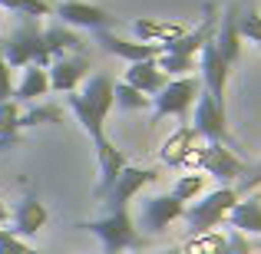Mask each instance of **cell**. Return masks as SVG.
Instances as JSON below:
<instances>
[{"instance_id": "obj_1", "label": "cell", "mask_w": 261, "mask_h": 254, "mask_svg": "<svg viewBox=\"0 0 261 254\" xmlns=\"http://www.w3.org/2000/svg\"><path fill=\"white\" fill-rule=\"evenodd\" d=\"M113 79L102 73V76H86V86L80 93L70 96V106L76 112V119L83 122V129L89 132V139H102V119L113 109Z\"/></svg>"}, {"instance_id": "obj_2", "label": "cell", "mask_w": 261, "mask_h": 254, "mask_svg": "<svg viewBox=\"0 0 261 254\" xmlns=\"http://www.w3.org/2000/svg\"><path fill=\"white\" fill-rule=\"evenodd\" d=\"M238 205V191L235 188H218L212 191L208 198H202V202H195L192 208H185V221H189V231L192 235H208V231H215L218 224L228 218V211Z\"/></svg>"}, {"instance_id": "obj_3", "label": "cell", "mask_w": 261, "mask_h": 254, "mask_svg": "<svg viewBox=\"0 0 261 254\" xmlns=\"http://www.w3.org/2000/svg\"><path fill=\"white\" fill-rule=\"evenodd\" d=\"M83 228L93 231V235L99 238V241H102V251H106V254H122V251H129V248H136V244H139L136 224H133V218H129L126 208L109 211L106 218H99V221H89V224H83Z\"/></svg>"}, {"instance_id": "obj_4", "label": "cell", "mask_w": 261, "mask_h": 254, "mask_svg": "<svg viewBox=\"0 0 261 254\" xmlns=\"http://www.w3.org/2000/svg\"><path fill=\"white\" fill-rule=\"evenodd\" d=\"M198 93H202V83L195 76H182V79H169L159 93L152 96V109L155 119H166V116H185L192 106H195Z\"/></svg>"}, {"instance_id": "obj_5", "label": "cell", "mask_w": 261, "mask_h": 254, "mask_svg": "<svg viewBox=\"0 0 261 254\" xmlns=\"http://www.w3.org/2000/svg\"><path fill=\"white\" fill-rule=\"evenodd\" d=\"M83 40H80V33H73V26L60 23V26H50V30L40 33V57L33 66H40V70H46V66L53 63V60L66 57V53H83Z\"/></svg>"}, {"instance_id": "obj_6", "label": "cell", "mask_w": 261, "mask_h": 254, "mask_svg": "<svg viewBox=\"0 0 261 254\" xmlns=\"http://www.w3.org/2000/svg\"><path fill=\"white\" fill-rule=\"evenodd\" d=\"M33 20L37 17H30V23L23 30H17L7 43H0V57L7 60L10 70H23V66L37 63V57H40V30Z\"/></svg>"}, {"instance_id": "obj_7", "label": "cell", "mask_w": 261, "mask_h": 254, "mask_svg": "<svg viewBox=\"0 0 261 254\" xmlns=\"http://www.w3.org/2000/svg\"><path fill=\"white\" fill-rule=\"evenodd\" d=\"M198 70H202V83H205V93L212 96L215 102L225 106V83H228V73L231 66L222 60V53L215 50V37L198 50Z\"/></svg>"}, {"instance_id": "obj_8", "label": "cell", "mask_w": 261, "mask_h": 254, "mask_svg": "<svg viewBox=\"0 0 261 254\" xmlns=\"http://www.w3.org/2000/svg\"><path fill=\"white\" fill-rule=\"evenodd\" d=\"M195 135H202V139L208 142H225L228 139V119H225V106L222 102H215L208 93L198 96L195 99Z\"/></svg>"}, {"instance_id": "obj_9", "label": "cell", "mask_w": 261, "mask_h": 254, "mask_svg": "<svg viewBox=\"0 0 261 254\" xmlns=\"http://www.w3.org/2000/svg\"><path fill=\"white\" fill-rule=\"evenodd\" d=\"M86 76H89V60L83 53H66V57L53 60L50 73H46L53 93H76V86L83 83Z\"/></svg>"}, {"instance_id": "obj_10", "label": "cell", "mask_w": 261, "mask_h": 254, "mask_svg": "<svg viewBox=\"0 0 261 254\" xmlns=\"http://www.w3.org/2000/svg\"><path fill=\"white\" fill-rule=\"evenodd\" d=\"M185 215V205L178 202V198L169 191V195H152L146 198V205H142V228L149 231V235H159V231H166L172 221Z\"/></svg>"}, {"instance_id": "obj_11", "label": "cell", "mask_w": 261, "mask_h": 254, "mask_svg": "<svg viewBox=\"0 0 261 254\" xmlns=\"http://www.w3.org/2000/svg\"><path fill=\"white\" fill-rule=\"evenodd\" d=\"M53 13H57L66 26H86V30H109V26H113V17H109L102 7L83 4V0H63V4H53Z\"/></svg>"}, {"instance_id": "obj_12", "label": "cell", "mask_w": 261, "mask_h": 254, "mask_svg": "<svg viewBox=\"0 0 261 254\" xmlns=\"http://www.w3.org/2000/svg\"><path fill=\"white\" fill-rule=\"evenodd\" d=\"M96 33V43L102 46L106 53H113V57L126 60V63H142V60H155L162 53V43H129V40L116 37L113 30H93Z\"/></svg>"}, {"instance_id": "obj_13", "label": "cell", "mask_w": 261, "mask_h": 254, "mask_svg": "<svg viewBox=\"0 0 261 254\" xmlns=\"http://www.w3.org/2000/svg\"><path fill=\"white\" fill-rule=\"evenodd\" d=\"M152 178H155V172L139 168V165H126V168L119 172V178H116V185L109 188V195H106L109 211L126 208L129 198H136V195H139V188H146V185L152 182Z\"/></svg>"}, {"instance_id": "obj_14", "label": "cell", "mask_w": 261, "mask_h": 254, "mask_svg": "<svg viewBox=\"0 0 261 254\" xmlns=\"http://www.w3.org/2000/svg\"><path fill=\"white\" fill-rule=\"evenodd\" d=\"M202 168L208 172L212 178H218V182H231V178H238V175L248 172V168H245V162L238 159L225 142H208V146H205Z\"/></svg>"}, {"instance_id": "obj_15", "label": "cell", "mask_w": 261, "mask_h": 254, "mask_svg": "<svg viewBox=\"0 0 261 254\" xmlns=\"http://www.w3.org/2000/svg\"><path fill=\"white\" fill-rule=\"evenodd\" d=\"M93 146H96V159H99V185H96V198H106L109 188L116 185V178H119V172L129 165V159L106 139V135L96 139Z\"/></svg>"}, {"instance_id": "obj_16", "label": "cell", "mask_w": 261, "mask_h": 254, "mask_svg": "<svg viewBox=\"0 0 261 254\" xmlns=\"http://www.w3.org/2000/svg\"><path fill=\"white\" fill-rule=\"evenodd\" d=\"M215 50L222 53V60L228 66H235L238 57H242V33H238V7L235 4H228V7H225V13L218 17Z\"/></svg>"}, {"instance_id": "obj_17", "label": "cell", "mask_w": 261, "mask_h": 254, "mask_svg": "<svg viewBox=\"0 0 261 254\" xmlns=\"http://www.w3.org/2000/svg\"><path fill=\"white\" fill-rule=\"evenodd\" d=\"M46 221H50L46 208L33 195H27L23 202L17 205V211H13V235H17V238H33Z\"/></svg>"}, {"instance_id": "obj_18", "label": "cell", "mask_w": 261, "mask_h": 254, "mask_svg": "<svg viewBox=\"0 0 261 254\" xmlns=\"http://www.w3.org/2000/svg\"><path fill=\"white\" fill-rule=\"evenodd\" d=\"M122 83L136 86L139 93H146V96H155L162 86L169 83V76L155 66V60H142V63H129L126 79H122Z\"/></svg>"}, {"instance_id": "obj_19", "label": "cell", "mask_w": 261, "mask_h": 254, "mask_svg": "<svg viewBox=\"0 0 261 254\" xmlns=\"http://www.w3.org/2000/svg\"><path fill=\"white\" fill-rule=\"evenodd\" d=\"M225 221L238 231V235H258L261 238V198H248V202H238L228 211Z\"/></svg>"}, {"instance_id": "obj_20", "label": "cell", "mask_w": 261, "mask_h": 254, "mask_svg": "<svg viewBox=\"0 0 261 254\" xmlns=\"http://www.w3.org/2000/svg\"><path fill=\"white\" fill-rule=\"evenodd\" d=\"M133 30L142 43H172V40L189 33L182 23H159V20H136Z\"/></svg>"}, {"instance_id": "obj_21", "label": "cell", "mask_w": 261, "mask_h": 254, "mask_svg": "<svg viewBox=\"0 0 261 254\" xmlns=\"http://www.w3.org/2000/svg\"><path fill=\"white\" fill-rule=\"evenodd\" d=\"M50 93V79H46V70H40V66H23V79H20V86H13V99L17 102H33L40 99V96Z\"/></svg>"}, {"instance_id": "obj_22", "label": "cell", "mask_w": 261, "mask_h": 254, "mask_svg": "<svg viewBox=\"0 0 261 254\" xmlns=\"http://www.w3.org/2000/svg\"><path fill=\"white\" fill-rule=\"evenodd\" d=\"M192 142H195V129H192V126L175 129V132L162 142V152H159L162 162H166V165H182V159H185V152L192 149Z\"/></svg>"}, {"instance_id": "obj_23", "label": "cell", "mask_w": 261, "mask_h": 254, "mask_svg": "<svg viewBox=\"0 0 261 254\" xmlns=\"http://www.w3.org/2000/svg\"><path fill=\"white\" fill-rule=\"evenodd\" d=\"M182 254H228V238H222L218 231L192 235V241L182 248Z\"/></svg>"}, {"instance_id": "obj_24", "label": "cell", "mask_w": 261, "mask_h": 254, "mask_svg": "<svg viewBox=\"0 0 261 254\" xmlns=\"http://www.w3.org/2000/svg\"><path fill=\"white\" fill-rule=\"evenodd\" d=\"M113 106H119V109H149L152 106V96H146V93H139L136 86H129V83H116L113 86Z\"/></svg>"}, {"instance_id": "obj_25", "label": "cell", "mask_w": 261, "mask_h": 254, "mask_svg": "<svg viewBox=\"0 0 261 254\" xmlns=\"http://www.w3.org/2000/svg\"><path fill=\"white\" fill-rule=\"evenodd\" d=\"M155 66H159L166 76H175V79L192 76V73L198 70L195 57H175V53H159V57H155Z\"/></svg>"}, {"instance_id": "obj_26", "label": "cell", "mask_w": 261, "mask_h": 254, "mask_svg": "<svg viewBox=\"0 0 261 254\" xmlns=\"http://www.w3.org/2000/svg\"><path fill=\"white\" fill-rule=\"evenodd\" d=\"M43 122L60 126V122H63V109H57V106H37V109H30V112H20V129L43 126Z\"/></svg>"}, {"instance_id": "obj_27", "label": "cell", "mask_w": 261, "mask_h": 254, "mask_svg": "<svg viewBox=\"0 0 261 254\" xmlns=\"http://www.w3.org/2000/svg\"><path fill=\"white\" fill-rule=\"evenodd\" d=\"M0 7L17 10V13H23V17H46V13L53 10L50 0H0Z\"/></svg>"}, {"instance_id": "obj_28", "label": "cell", "mask_w": 261, "mask_h": 254, "mask_svg": "<svg viewBox=\"0 0 261 254\" xmlns=\"http://www.w3.org/2000/svg\"><path fill=\"white\" fill-rule=\"evenodd\" d=\"M202 188H205V175H182L175 182L172 195L178 198V202H192L195 195H202Z\"/></svg>"}, {"instance_id": "obj_29", "label": "cell", "mask_w": 261, "mask_h": 254, "mask_svg": "<svg viewBox=\"0 0 261 254\" xmlns=\"http://www.w3.org/2000/svg\"><path fill=\"white\" fill-rule=\"evenodd\" d=\"M238 33H242V40H251L261 46V13L258 10L238 13Z\"/></svg>"}, {"instance_id": "obj_30", "label": "cell", "mask_w": 261, "mask_h": 254, "mask_svg": "<svg viewBox=\"0 0 261 254\" xmlns=\"http://www.w3.org/2000/svg\"><path fill=\"white\" fill-rule=\"evenodd\" d=\"M0 254H37V251H33L30 244H23V238H17V235L10 231V235L0 241Z\"/></svg>"}, {"instance_id": "obj_31", "label": "cell", "mask_w": 261, "mask_h": 254, "mask_svg": "<svg viewBox=\"0 0 261 254\" xmlns=\"http://www.w3.org/2000/svg\"><path fill=\"white\" fill-rule=\"evenodd\" d=\"M13 99V79H10V66H7V60L0 57V102Z\"/></svg>"}, {"instance_id": "obj_32", "label": "cell", "mask_w": 261, "mask_h": 254, "mask_svg": "<svg viewBox=\"0 0 261 254\" xmlns=\"http://www.w3.org/2000/svg\"><path fill=\"white\" fill-rule=\"evenodd\" d=\"M228 254H251V248H248V241H245V235H231L228 238Z\"/></svg>"}, {"instance_id": "obj_33", "label": "cell", "mask_w": 261, "mask_h": 254, "mask_svg": "<svg viewBox=\"0 0 261 254\" xmlns=\"http://www.w3.org/2000/svg\"><path fill=\"white\" fill-rule=\"evenodd\" d=\"M202 159H205V149H195V146H192L189 152H185L182 165H189V168H202Z\"/></svg>"}, {"instance_id": "obj_34", "label": "cell", "mask_w": 261, "mask_h": 254, "mask_svg": "<svg viewBox=\"0 0 261 254\" xmlns=\"http://www.w3.org/2000/svg\"><path fill=\"white\" fill-rule=\"evenodd\" d=\"M0 139H20V126H17V122L0 119Z\"/></svg>"}, {"instance_id": "obj_35", "label": "cell", "mask_w": 261, "mask_h": 254, "mask_svg": "<svg viewBox=\"0 0 261 254\" xmlns=\"http://www.w3.org/2000/svg\"><path fill=\"white\" fill-rule=\"evenodd\" d=\"M261 185V165L255 168V175H248V178H242V188H258Z\"/></svg>"}, {"instance_id": "obj_36", "label": "cell", "mask_w": 261, "mask_h": 254, "mask_svg": "<svg viewBox=\"0 0 261 254\" xmlns=\"http://www.w3.org/2000/svg\"><path fill=\"white\" fill-rule=\"evenodd\" d=\"M159 254H182V248H169V251H159Z\"/></svg>"}, {"instance_id": "obj_37", "label": "cell", "mask_w": 261, "mask_h": 254, "mask_svg": "<svg viewBox=\"0 0 261 254\" xmlns=\"http://www.w3.org/2000/svg\"><path fill=\"white\" fill-rule=\"evenodd\" d=\"M7 235H10V231H4V228H0V241H4V238H7Z\"/></svg>"}, {"instance_id": "obj_38", "label": "cell", "mask_w": 261, "mask_h": 254, "mask_svg": "<svg viewBox=\"0 0 261 254\" xmlns=\"http://www.w3.org/2000/svg\"><path fill=\"white\" fill-rule=\"evenodd\" d=\"M258 248H261V238H258Z\"/></svg>"}, {"instance_id": "obj_39", "label": "cell", "mask_w": 261, "mask_h": 254, "mask_svg": "<svg viewBox=\"0 0 261 254\" xmlns=\"http://www.w3.org/2000/svg\"><path fill=\"white\" fill-rule=\"evenodd\" d=\"M136 254H139V251H136Z\"/></svg>"}]
</instances>
